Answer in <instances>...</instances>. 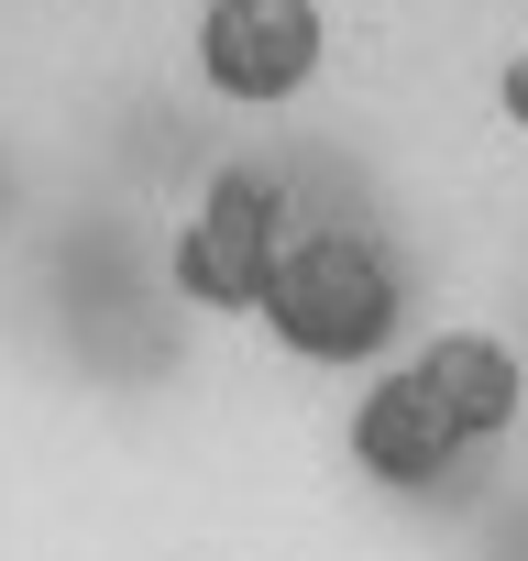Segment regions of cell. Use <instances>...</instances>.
Here are the masks:
<instances>
[{"label": "cell", "mask_w": 528, "mask_h": 561, "mask_svg": "<svg viewBox=\"0 0 528 561\" xmlns=\"http://www.w3.org/2000/svg\"><path fill=\"white\" fill-rule=\"evenodd\" d=\"M495 100H506V122H528V56H506V89Z\"/></svg>", "instance_id": "cell-6"}, {"label": "cell", "mask_w": 528, "mask_h": 561, "mask_svg": "<svg viewBox=\"0 0 528 561\" xmlns=\"http://www.w3.org/2000/svg\"><path fill=\"white\" fill-rule=\"evenodd\" d=\"M264 331L298 364H375L397 342V264L353 231H298L264 287Z\"/></svg>", "instance_id": "cell-1"}, {"label": "cell", "mask_w": 528, "mask_h": 561, "mask_svg": "<svg viewBox=\"0 0 528 561\" xmlns=\"http://www.w3.org/2000/svg\"><path fill=\"white\" fill-rule=\"evenodd\" d=\"M276 253H287V198H276V176L231 165V176L198 187V209H187V231H176V298H198V309H264Z\"/></svg>", "instance_id": "cell-2"}, {"label": "cell", "mask_w": 528, "mask_h": 561, "mask_svg": "<svg viewBox=\"0 0 528 561\" xmlns=\"http://www.w3.org/2000/svg\"><path fill=\"white\" fill-rule=\"evenodd\" d=\"M451 451H462V440L440 430V408H429V386H418L408 364L364 386V408H353V462H364L375 484H429Z\"/></svg>", "instance_id": "cell-5"}, {"label": "cell", "mask_w": 528, "mask_h": 561, "mask_svg": "<svg viewBox=\"0 0 528 561\" xmlns=\"http://www.w3.org/2000/svg\"><path fill=\"white\" fill-rule=\"evenodd\" d=\"M408 375L429 386V408H440L451 440H495V430L517 419V397H528V375H517V353H506L495 331H440V342H418Z\"/></svg>", "instance_id": "cell-4"}, {"label": "cell", "mask_w": 528, "mask_h": 561, "mask_svg": "<svg viewBox=\"0 0 528 561\" xmlns=\"http://www.w3.org/2000/svg\"><path fill=\"white\" fill-rule=\"evenodd\" d=\"M320 0H209L198 12V78L242 111H276L320 78Z\"/></svg>", "instance_id": "cell-3"}]
</instances>
